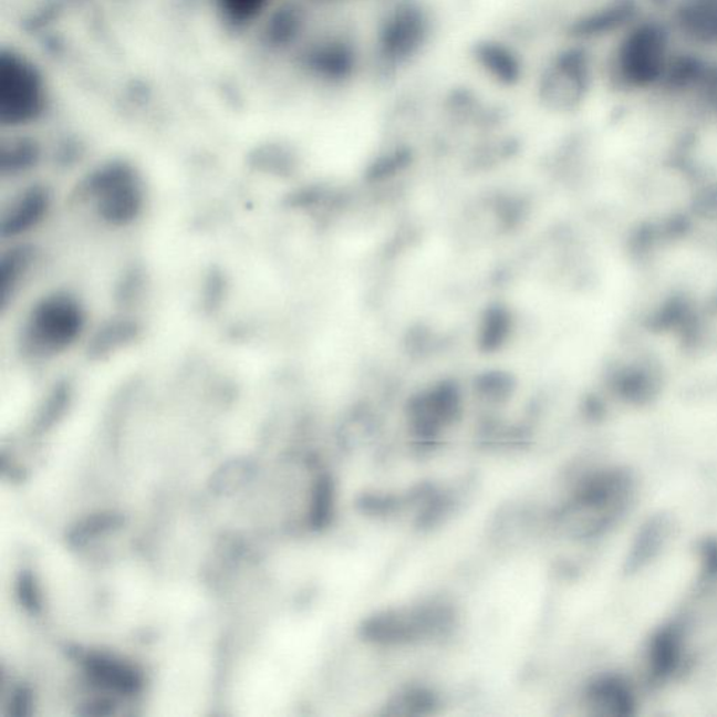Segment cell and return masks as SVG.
I'll list each match as a JSON object with an SVG mask.
<instances>
[{
	"label": "cell",
	"mask_w": 717,
	"mask_h": 717,
	"mask_svg": "<svg viewBox=\"0 0 717 717\" xmlns=\"http://www.w3.org/2000/svg\"><path fill=\"white\" fill-rule=\"evenodd\" d=\"M636 484L622 468L598 469L578 484L565 510L569 529L579 538H595L625 518L634 503Z\"/></svg>",
	"instance_id": "cell-1"
},
{
	"label": "cell",
	"mask_w": 717,
	"mask_h": 717,
	"mask_svg": "<svg viewBox=\"0 0 717 717\" xmlns=\"http://www.w3.org/2000/svg\"><path fill=\"white\" fill-rule=\"evenodd\" d=\"M51 104L49 81L39 63L14 46L0 51V125L19 129L44 117Z\"/></svg>",
	"instance_id": "cell-2"
},
{
	"label": "cell",
	"mask_w": 717,
	"mask_h": 717,
	"mask_svg": "<svg viewBox=\"0 0 717 717\" xmlns=\"http://www.w3.org/2000/svg\"><path fill=\"white\" fill-rule=\"evenodd\" d=\"M84 325L86 315L81 303L67 293H54L31 311L25 342L35 353L54 355L75 344Z\"/></svg>",
	"instance_id": "cell-3"
},
{
	"label": "cell",
	"mask_w": 717,
	"mask_h": 717,
	"mask_svg": "<svg viewBox=\"0 0 717 717\" xmlns=\"http://www.w3.org/2000/svg\"><path fill=\"white\" fill-rule=\"evenodd\" d=\"M86 193L96 202L98 215L114 225L134 220L144 204L139 178L129 166L121 163L93 173L86 184Z\"/></svg>",
	"instance_id": "cell-4"
},
{
	"label": "cell",
	"mask_w": 717,
	"mask_h": 717,
	"mask_svg": "<svg viewBox=\"0 0 717 717\" xmlns=\"http://www.w3.org/2000/svg\"><path fill=\"white\" fill-rule=\"evenodd\" d=\"M428 15L418 3H399L380 29L378 54L392 65H403L418 54L428 39Z\"/></svg>",
	"instance_id": "cell-5"
},
{
	"label": "cell",
	"mask_w": 717,
	"mask_h": 717,
	"mask_svg": "<svg viewBox=\"0 0 717 717\" xmlns=\"http://www.w3.org/2000/svg\"><path fill=\"white\" fill-rule=\"evenodd\" d=\"M690 666L687 627L683 621H672L658 627L645 648V676L652 687L682 676Z\"/></svg>",
	"instance_id": "cell-6"
},
{
	"label": "cell",
	"mask_w": 717,
	"mask_h": 717,
	"mask_svg": "<svg viewBox=\"0 0 717 717\" xmlns=\"http://www.w3.org/2000/svg\"><path fill=\"white\" fill-rule=\"evenodd\" d=\"M676 519L668 513L651 516L637 530L634 541L627 551L624 572L635 574L652 565L676 536Z\"/></svg>",
	"instance_id": "cell-7"
},
{
	"label": "cell",
	"mask_w": 717,
	"mask_h": 717,
	"mask_svg": "<svg viewBox=\"0 0 717 717\" xmlns=\"http://www.w3.org/2000/svg\"><path fill=\"white\" fill-rule=\"evenodd\" d=\"M586 704L594 715L624 717L635 714L636 698L626 679L610 674L589 685Z\"/></svg>",
	"instance_id": "cell-8"
},
{
	"label": "cell",
	"mask_w": 717,
	"mask_h": 717,
	"mask_svg": "<svg viewBox=\"0 0 717 717\" xmlns=\"http://www.w3.org/2000/svg\"><path fill=\"white\" fill-rule=\"evenodd\" d=\"M582 61L576 58H561L548 70L542 79V96L550 102H571L583 89L584 72Z\"/></svg>",
	"instance_id": "cell-9"
},
{
	"label": "cell",
	"mask_w": 717,
	"mask_h": 717,
	"mask_svg": "<svg viewBox=\"0 0 717 717\" xmlns=\"http://www.w3.org/2000/svg\"><path fill=\"white\" fill-rule=\"evenodd\" d=\"M50 208V195L44 188L34 187L28 189L15 200L12 209L9 210L3 220V231L9 236L25 233L35 228Z\"/></svg>",
	"instance_id": "cell-10"
},
{
	"label": "cell",
	"mask_w": 717,
	"mask_h": 717,
	"mask_svg": "<svg viewBox=\"0 0 717 717\" xmlns=\"http://www.w3.org/2000/svg\"><path fill=\"white\" fill-rule=\"evenodd\" d=\"M216 18L231 31L254 28L266 18L276 0H210Z\"/></svg>",
	"instance_id": "cell-11"
},
{
	"label": "cell",
	"mask_w": 717,
	"mask_h": 717,
	"mask_svg": "<svg viewBox=\"0 0 717 717\" xmlns=\"http://www.w3.org/2000/svg\"><path fill=\"white\" fill-rule=\"evenodd\" d=\"M700 582L708 584L717 580V540H705L699 547Z\"/></svg>",
	"instance_id": "cell-12"
}]
</instances>
